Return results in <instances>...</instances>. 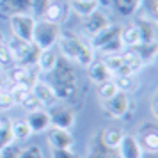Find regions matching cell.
Wrapping results in <instances>:
<instances>
[{
	"instance_id": "1",
	"label": "cell",
	"mask_w": 158,
	"mask_h": 158,
	"mask_svg": "<svg viewBox=\"0 0 158 158\" xmlns=\"http://www.w3.org/2000/svg\"><path fill=\"white\" fill-rule=\"evenodd\" d=\"M59 46H60V52L62 55L71 60H77L78 64L82 66H91L94 62V52H93V46L87 44L85 41H80L77 37H66L60 34L59 37Z\"/></svg>"
},
{
	"instance_id": "2",
	"label": "cell",
	"mask_w": 158,
	"mask_h": 158,
	"mask_svg": "<svg viewBox=\"0 0 158 158\" xmlns=\"http://www.w3.org/2000/svg\"><path fill=\"white\" fill-rule=\"evenodd\" d=\"M59 37H60V30L59 25L48 22H36V29H34V36H32V43L36 44L39 50H48L57 44Z\"/></svg>"
},
{
	"instance_id": "3",
	"label": "cell",
	"mask_w": 158,
	"mask_h": 158,
	"mask_svg": "<svg viewBox=\"0 0 158 158\" xmlns=\"http://www.w3.org/2000/svg\"><path fill=\"white\" fill-rule=\"evenodd\" d=\"M36 18L30 13H15L9 20L13 36L22 39L25 43H32V36H34V29H36Z\"/></svg>"
},
{
	"instance_id": "4",
	"label": "cell",
	"mask_w": 158,
	"mask_h": 158,
	"mask_svg": "<svg viewBox=\"0 0 158 158\" xmlns=\"http://www.w3.org/2000/svg\"><path fill=\"white\" fill-rule=\"evenodd\" d=\"M30 93H32L37 100H39V103H41L44 108L53 107V105L57 103V98H59L57 91H55L50 84L43 82V80H37L36 84L30 87Z\"/></svg>"
},
{
	"instance_id": "5",
	"label": "cell",
	"mask_w": 158,
	"mask_h": 158,
	"mask_svg": "<svg viewBox=\"0 0 158 158\" xmlns=\"http://www.w3.org/2000/svg\"><path fill=\"white\" fill-rule=\"evenodd\" d=\"M48 142L52 144L53 149H71L73 144H75V139H73L69 130L50 126L48 128Z\"/></svg>"
},
{
	"instance_id": "6",
	"label": "cell",
	"mask_w": 158,
	"mask_h": 158,
	"mask_svg": "<svg viewBox=\"0 0 158 158\" xmlns=\"http://www.w3.org/2000/svg\"><path fill=\"white\" fill-rule=\"evenodd\" d=\"M27 123H29L32 133H39V131H46V130L52 126V119H50V112L48 110H36V112H30L29 117H27Z\"/></svg>"
},
{
	"instance_id": "7",
	"label": "cell",
	"mask_w": 158,
	"mask_h": 158,
	"mask_svg": "<svg viewBox=\"0 0 158 158\" xmlns=\"http://www.w3.org/2000/svg\"><path fill=\"white\" fill-rule=\"evenodd\" d=\"M117 149L121 153V158H142V153H144L139 140H137V137H131V135L123 137Z\"/></svg>"
},
{
	"instance_id": "8",
	"label": "cell",
	"mask_w": 158,
	"mask_h": 158,
	"mask_svg": "<svg viewBox=\"0 0 158 158\" xmlns=\"http://www.w3.org/2000/svg\"><path fill=\"white\" fill-rule=\"evenodd\" d=\"M142 30L140 27H137L135 23H130L126 27H123V30L119 32V41L121 44L128 46V48H135L137 44L142 43Z\"/></svg>"
},
{
	"instance_id": "9",
	"label": "cell",
	"mask_w": 158,
	"mask_h": 158,
	"mask_svg": "<svg viewBox=\"0 0 158 158\" xmlns=\"http://www.w3.org/2000/svg\"><path fill=\"white\" fill-rule=\"evenodd\" d=\"M105 103H107L105 108L112 117H123L128 110V98H126L124 93H117L112 100L105 101Z\"/></svg>"
},
{
	"instance_id": "10",
	"label": "cell",
	"mask_w": 158,
	"mask_h": 158,
	"mask_svg": "<svg viewBox=\"0 0 158 158\" xmlns=\"http://www.w3.org/2000/svg\"><path fill=\"white\" fill-rule=\"evenodd\" d=\"M36 64L39 66V69L44 73H50L55 69V66H57V53L53 48H48V50H41L39 52V55H37V60Z\"/></svg>"
},
{
	"instance_id": "11",
	"label": "cell",
	"mask_w": 158,
	"mask_h": 158,
	"mask_svg": "<svg viewBox=\"0 0 158 158\" xmlns=\"http://www.w3.org/2000/svg\"><path fill=\"white\" fill-rule=\"evenodd\" d=\"M50 119H52V126L69 130L71 124L75 123V114L68 108H59L55 114H50Z\"/></svg>"
},
{
	"instance_id": "12",
	"label": "cell",
	"mask_w": 158,
	"mask_h": 158,
	"mask_svg": "<svg viewBox=\"0 0 158 158\" xmlns=\"http://www.w3.org/2000/svg\"><path fill=\"white\" fill-rule=\"evenodd\" d=\"M9 130H11L13 140H27V139H30V135H32V130H30L27 119L13 121L11 126H9Z\"/></svg>"
},
{
	"instance_id": "13",
	"label": "cell",
	"mask_w": 158,
	"mask_h": 158,
	"mask_svg": "<svg viewBox=\"0 0 158 158\" xmlns=\"http://www.w3.org/2000/svg\"><path fill=\"white\" fill-rule=\"evenodd\" d=\"M71 4V9L82 18H87L91 16L94 11H98V0H91V2H85V0H69Z\"/></svg>"
},
{
	"instance_id": "14",
	"label": "cell",
	"mask_w": 158,
	"mask_h": 158,
	"mask_svg": "<svg viewBox=\"0 0 158 158\" xmlns=\"http://www.w3.org/2000/svg\"><path fill=\"white\" fill-rule=\"evenodd\" d=\"M41 18H43V22L59 25V23L62 22V18H64V11H62V7H60L59 4L50 2V4L46 6V9H44V13H43V16H41Z\"/></svg>"
},
{
	"instance_id": "15",
	"label": "cell",
	"mask_w": 158,
	"mask_h": 158,
	"mask_svg": "<svg viewBox=\"0 0 158 158\" xmlns=\"http://www.w3.org/2000/svg\"><path fill=\"white\" fill-rule=\"evenodd\" d=\"M137 140L140 144L142 151H148V153H156L158 151V135H156V131H153V130L142 133V137L137 139Z\"/></svg>"
},
{
	"instance_id": "16",
	"label": "cell",
	"mask_w": 158,
	"mask_h": 158,
	"mask_svg": "<svg viewBox=\"0 0 158 158\" xmlns=\"http://www.w3.org/2000/svg\"><path fill=\"white\" fill-rule=\"evenodd\" d=\"M114 84L117 87V91L119 93H133L139 85V82H137L135 75H128V77H115L114 78Z\"/></svg>"
},
{
	"instance_id": "17",
	"label": "cell",
	"mask_w": 158,
	"mask_h": 158,
	"mask_svg": "<svg viewBox=\"0 0 158 158\" xmlns=\"http://www.w3.org/2000/svg\"><path fill=\"white\" fill-rule=\"evenodd\" d=\"M91 78L96 82V84H101V82H105V80H110L112 78V73L108 71L105 64H103V60L101 62H93L91 64Z\"/></svg>"
},
{
	"instance_id": "18",
	"label": "cell",
	"mask_w": 158,
	"mask_h": 158,
	"mask_svg": "<svg viewBox=\"0 0 158 158\" xmlns=\"http://www.w3.org/2000/svg\"><path fill=\"white\" fill-rule=\"evenodd\" d=\"M123 137H124V131L121 128H108L105 133H103V142L107 144L108 148L112 149H117V146L121 144Z\"/></svg>"
},
{
	"instance_id": "19",
	"label": "cell",
	"mask_w": 158,
	"mask_h": 158,
	"mask_svg": "<svg viewBox=\"0 0 158 158\" xmlns=\"http://www.w3.org/2000/svg\"><path fill=\"white\" fill-rule=\"evenodd\" d=\"M117 93H119V91H117V87H115V84H114L112 78L98 84V96H100V100L108 101V100H112Z\"/></svg>"
},
{
	"instance_id": "20",
	"label": "cell",
	"mask_w": 158,
	"mask_h": 158,
	"mask_svg": "<svg viewBox=\"0 0 158 158\" xmlns=\"http://www.w3.org/2000/svg\"><path fill=\"white\" fill-rule=\"evenodd\" d=\"M103 64H105V68H107L112 75H115L117 69L123 66V59H121L119 53H110V55H107V57L103 59Z\"/></svg>"
},
{
	"instance_id": "21",
	"label": "cell",
	"mask_w": 158,
	"mask_h": 158,
	"mask_svg": "<svg viewBox=\"0 0 158 158\" xmlns=\"http://www.w3.org/2000/svg\"><path fill=\"white\" fill-rule=\"evenodd\" d=\"M22 107L25 108V110H27L29 114H30V112H36V110H41V108H44L43 105L39 103V100H37V98H36V96H34L32 93H30L29 96H27V98L23 100Z\"/></svg>"
},
{
	"instance_id": "22",
	"label": "cell",
	"mask_w": 158,
	"mask_h": 158,
	"mask_svg": "<svg viewBox=\"0 0 158 158\" xmlns=\"http://www.w3.org/2000/svg\"><path fill=\"white\" fill-rule=\"evenodd\" d=\"M48 4H50V0H30V11H32L30 15L34 18H41Z\"/></svg>"
},
{
	"instance_id": "23",
	"label": "cell",
	"mask_w": 158,
	"mask_h": 158,
	"mask_svg": "<svg viewBox=\"0 0 158 158\" xmlns=\"http://www.w3.org/2000/svg\"><path fill=\"white\" fill-rule=\"evenodd\" d=\"M13 107H15V101L11 98V94L7 91H4L2 98H0V112H6V110H9V108H13Z\"/></svg>"
},
{
	"instance_id": "24",
	"label": "cell",
	"mask_w": 158,
	"mask_h": 158,
	"mask_svg": "<svg viewBox=\"0 0 158 158\" xmlns=\"http://www.w3.org/2000/svg\"><path fill=\"white\" fill-rule=\"evenodd\" d=\"M18 158H43V156H41V151L37 148H30V149H25L23 153H20Z\"/></svg>"
},
{
	"instance_id": "25",
	"label": "cell",
	"mask_w": 158,
	"mask_h": 158,
	"mask_svg": "<svg viewBox=\"0 0 158 158\" xmlns=\"http://www.w3.org/2000/svg\"><path fill=\"white\" fill-rule=\"evenodd\" d=\"M53 158H78L71 149H53Z\"/></svg>"
},
{
	"instance_id": "26",
	"label": "cell",
	"mask_w": 158,
	"mask_h": 158,
	"mask_svg": "<svg viewBox=\"0 0 158 158\" xmlns=\"http://www.w3.org/2000/svg\"><path fill=\"white\" fill-rule=\"evenodd\" d=\"M7 87H9V77L7 73L0 68V91H7Z\"/></svg>"
},
{
	"instance_id": "27",
	"label": "cell",
	"mask_w": 158,
	"mask_h": 158,
	"mask_svg": "<svg viewBox=\"0 0 158 158\" xmlns=\"http://www.w3.org/2000/svg\"><path fill=\"white\" fill-rule=\"evenodd\" d=\"M2 93H4V91H0V98H2Z\"/></svg>"
},
{
	"instance_id": "28",
	"label": "cell",
	"mask_w": 158,
	"mask_h": 158,
	"mask_svg": "<svg viewBox=\"0 0 158 158\" xmlns=\"http://www.w3.org/2000/svg\"><path fill=\"white\" fill-rule=\"evenodd\" d=\"M0 158H2V149H0Z\"/></svg>"
},
{
	"instance_id": "29",
	"label": "cell",
	"mask_w": 158,
	"mask_h": 158,
	"mask_svg": "<svg viewBox=\"0 0 158 158\" xmlns=\"http://www.w3.org/2000/svg\"><path fill=\"white\" fill-rule=\"evenodd\" d=\"M85 2H91V0H85Z\"/></svg>"
}]
</instances>
